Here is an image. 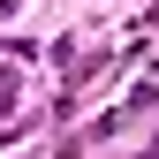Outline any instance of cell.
I'll return each instance as SVG.
<instances>
[{
    "instance_id": "obj_1",
    "label": "cell",
    "mask_w": 159,
    "mask_h": 159,
    "mask_svg": "<svg viewBox=\"0 0 159 159\" xmlns=\"http://www.w3.org/2000/svg\"><path fill=\"white\" fill-rule=\"evenodd\" d=\"M8 98H15V84H8V76H0V106H8Z\"/></svg>"
}]
</instances>
